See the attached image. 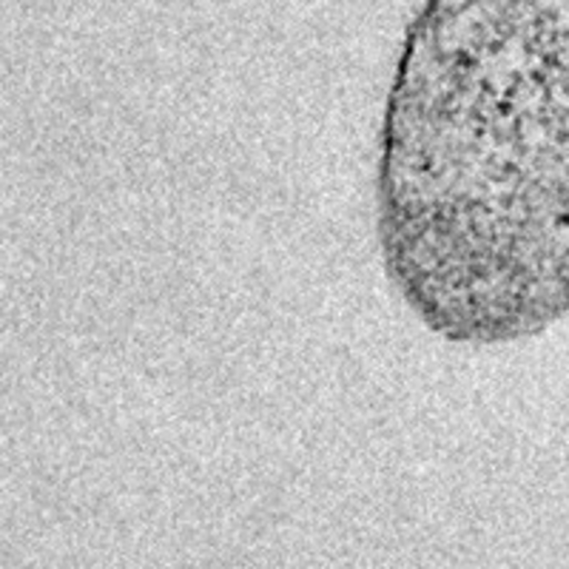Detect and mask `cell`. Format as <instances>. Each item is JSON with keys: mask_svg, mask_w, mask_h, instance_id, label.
Returning <instances> with one entry per match:
<instances>
[{"mask_svg": "<svg viewBox=\"0 0 569 569\" xmlns=\"http://www.w3.org/2000/svg\"><path fill=\"white\" fill-rule=\"evenodd\" d=\"M379 248L456 345L569 311V0H436L385 109Z\"/></svg>", "mask_w": 569, "mask_h": 569, "instance_id": "1", "label": "cell"}]
</instances>
